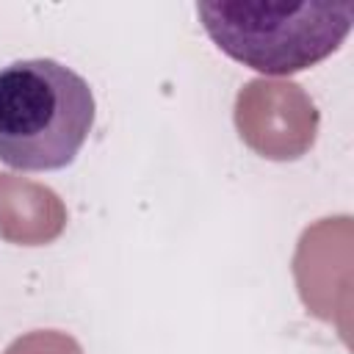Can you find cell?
I'll return each instance as SVG.
<instances>
[{
    "mask_svg": "<svg viewBox=\"0 0 354 354\" xmlns=\"http://www.w3.org/2000/svg\"><path fill=\"white\" fill-rule=\"evenodd\" d=\"M94 127L91 86L53 58L0 69V160L22 171L69 166Z\"/></svg>",
    "mask_w": 354,
    "mask_h": 354,
    "instance_id": "obj_1",
    "label": "cell"
},
{
    "mask_svg": "<svg viewBox=\"0 0 354 354\" xmlns=\"http://www.w3.org/2000/svg\"><path fill=\"white\" fill-rule=\"evenodd\" d=\"M210 41L232 61L263 75H293L315 66L346 41L351 3L221 0L196 3Z\"/></svg>",
    "mask_w": 354,
    "mask_h": 354,
    "instance_id": "obj_2",
    "label": "cell"
},
{
    "mask_svg": "<svg viewBox=\"0 0 354 354\" xmlns=\"http://www.w3.org/2000/svg\"><path fill=\"white\" fill-rule=\"evenodd\" d=\"M235 124L263 158H299L315 138L318 113L296 83L252 80L238 94Z\"/></svg>",
    "mask_w": 354,
    "mask_h": 354,
    "instance_id": "obj_3",
    "label": "cell"
}]
</instances>
